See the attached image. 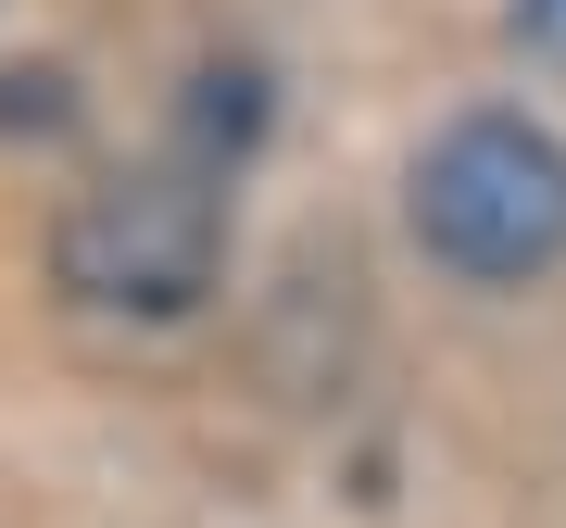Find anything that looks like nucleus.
Returning a JSON list of instances; mask_svg holds the SVG:
<instances>
[{"instance_id": "nucleus-3", "label": "nucleus", "mask_w": 566, "mask_h": 528, "mask_svg": "<svg viewBox=\"0 0 566 528\" xmlns=\"http://www.w3.org/2000/svg\"><path fill=\"white\" fill-rule=\"evenodd\" d=\"M516 25H528V39H554V51H566V0H516Z\"/></svg>"}, {"instance_id": "nucleus-2", "label": "nucleus", "mask_w": 566, "mask_h": 528, "mask_svg": "<svg viewBox=\"0 0 566 528\" xmlns=\"http://www.w3.org/2000/svg\"><path fill=\"white\" fill-rule=\"evenodd\" d=\"M227 264V202H214V163L177 151V163H139V177L88 189L51 240V277L102 315H189Z\"/></svg>"}, {"instance_id": "nucleus-1", "label": "nucleus", "mask_w": 566, "mask_h": 528, "mask_svg": "<svg viewBox=\"0 0 566 528\" xmlns=\"http://www.w3.org/2000/svg\"><path fill=\"white\" fill-rule=\"evenodd\" d=\"M416 240L453 277H542L566 252V139L528 114H453L416 151Z\"/></svg>"}]
</instances>
